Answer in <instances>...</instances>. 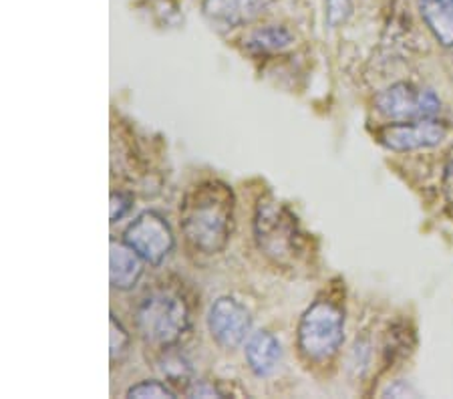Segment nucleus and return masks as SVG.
<instances>
[{
    "label": "nucleus",
    "mask_w": 453,
    "mask_h": 399,
    "mask_svg": "<svg viewBox=\"0 0 453 399\" xmlns=\"http://www.w3.org/2000/svg\"><path fill=\"white\" fill-rule=\"evenodd\" d=\"M186 241L203 254L226 249L232 234L234 194L222 181H202L186 194L180 208Z\"/></svg>",
    "instance_id": "f257e3e1"
},
{
    "label": "nucleus",
    "mask_w": 453,
    "mask_h": 399,
    "mask_svg": "<svg viewBox=\"0 0 453 399\" xmlns=\"http://www.w3.org/2000/svg\"><path fill=\"white\" fill-rule=\"evenodd\" d=\"M135 325L145 343L167 349L189 329V309L180 295L157 288L142 299L135 311Z\"/></svg>",
    "instance_id": "f03ea898"
},
{
    "label": "nucleus",
    "mask_w": 453,
    "mask_h": 399,
    "mask_svg": "<svg viewBox=\"0 0 453 399\" xmlns=\"http://www.w3.org/2000/svg\"><path fill=\"white\" fill-rule=\"evenodd\" d=\"M254 234L258 249L276 265H290L303 252V232L296 216L273 198H262L256 206Z\"/></svg>",
    "instance_id": "7ed1b4c3"
},
{
    "label": "nucleus",
    "mask_w": 453,
    "mask_h": 399,
    "mask_svg": "<svg viewBox=\"0 0 453 399\" xmlns=\"http://www.w3.org/2000/svg\"><path fill=\"white\" fill-rule=\"evenodd\" d=\"M345 339V313L337 303L314 301L298 325V347L306 359L325 361L339 351Z\"/></svg>",
    "instance_id": "20e7f679"
},
{
    "label": "nucleus",
    "mask_w": 453,
    "mask_h": 399,
    "mask_svg": "<svg viewBox=\"0 0 453 399\" xmlns=\"http://www.w3.org/2000/svg\"><path fill=\"white\" fill-rule=\"evenodd\" d=\"M379 113L393 121L431 119L440 113L441 101L431 89L413 83H395L387 87L375 99Z\"/></svg>",
    "instance_id": "39448f33"
},
{
    "label": "nucleus",
    "mask_w": 453,
    "mask_h": 399,
    "mask_svg": "<svg viewBox=\"0 0 453 399\" xmlns=\"http://www.w3.org/2000/svg\"><path fill=\"white\" fill-rule=\"evenodd\" d=\"M123 242L129 244L145 263L159 266L173 250V232L162 214L148 210L129 224Z\"/></svg>",
    "instance_id": "423d86ee"
},
{
    "label": "nucleus",
    "mask_w": 453,
    "mask_h": 399,
    "mask_svg": "<svg viewBox=\"0 0 453 399\" xmlns=\"http://www.w3.org/2000/svg\"><path fill=\"white\" fill-rule=\"evenodd\" d=\"M252 326V317L242 303L232 296H222L210 307L208 329L211 339L224 349H236L242 345Z\"/></svg>",
    "instance_id": "0eeeda50"
},
{
    "label": "nucleus",
    "mask_w": 453,
    "mask_h": 399,
    "mask_svg": "<svg viewBox=\"0 0 453 399\" xmlns=\"http://www.w3.org/2000/svg\"><path fill=\"white\" fill-rule=\"evenodd\" d=\"M448 127L443 123L431 119H415V121H395L385 126L379 132V140L393 151H413L423 148H435L440 145Z\"/></svg>",
    "instance_id": "6e6552de"
},
{
    "label": "nucleus",
    "mask_w": 453,
    "mask_h": 399,
    "mask_svg": "<svg viewBox=\"0 0 453 399\" xmlns=\"http://www.w3.org/2000/svg\"><path fill=\"white\" fill-rule=\"evenodd\" d=\"M273 0H203V14L210 23L236 28L252 23Z\"/></svg>",
    "instance_id": "1a4fd4ad"
},
{
    "label": "nucleus",
    "mask_w": 453,
    "mask_h": 399,
    "mask_svg": "<svg viewBox=\"0 0 453 399\" xmlns=\"http://www.w3.org/2000/svg\"><path fill=\"white\" fill-rule=\"evenodd\" d=\"M145 260L129 244L111 241L109 252V279L117 290H129L137 285L143 274Z\"/></svg>",
    "instance_id": "9d476101"
},
{
    "label": "nucleus",
    "mask_w": 453,
    "mask_h": 399,
    "mask_svg": "<svg viewBox=\"0 0 453 399\" xmlns=\"http://www.w3.org/2000/svg\"><path fill=\"white\" fill-rule=\"evenodd\" d=\"M246 361L254 375L258 377H268L273 375L276 369H279L282 361V347L280 341L276 339L273 333L268 331H258L248 339L246 343Z\"/></svg>",
    "instance_id": "9b49d317"
},
{
    "label": "nucleus",
    "mask_w": 453,
    "mask_h": 399,
    "mask_svg": "<svg viewBox=\"0 0 453 399\" xmlns=\"http://www.w3.org/2000/svg\"><path fill=\"white\" fill-rule=\"evenodd\" d=\"M421 17L443 47H453V9L441 0H419Z\"/></svg>",
    "instance_id": "f8f14e48"
},
{
    "label": "nucleus",
    "mask_w": 453,
    "mask_h": 399,
    "mask_svg": "<svg viewBox=\"0 0 453 399\" xmlns=\"http://www.w3.org/2000/svg\"><path fill=\"white\" fill-rule=\"evenodd\" d=\"M295 42V36L284 27H266L254 31L248 36L246 47L254 50V53H274V50H282Z\"/></svg>",
    "instance_id": "ddd939ff"
},
{
    "label": "nucleus",
    "mask_w": 453,
    "mask_h": 399,
    "mask_svg": "<svg viewBox=\"0 0 453 399\" xmlns=\"http://www.w3.org/2000/svg\"><path fill=\"white\" fill-rule=\"evenodd\" d=\"M162 373L165 375V380L173 383V386H181V389H188L194 383V372L189 361L180 353H170L165 355V359L162 361Z\"/></svg>",
    "instance_id": "4468645a"
},
{
    "label": "nucleus",
    "mask_w": 453,
    "mask_h": 399,
    "mask_svg": "<svg viewBox=\"0 0 453 399\" xmlns=\"http://www.w3.org/2000/svg\"><path fill=\"white\" fill-rule=\"evenodd\" d=\"M127 397H137V399H173L175 391L167 387L165 383L159 381H142L137 386L129 387Z\"/></svg>",
    "instance_id": "2eb2a0df"
},
{
    "label": "nucleus",
    "mask_w": 453,
    "mask_h": 399,
    "mask_svg": "<svg viewBox=\"0 0 453 399\" xmlns=\"http://www.w3.org/2000/svg\"><path fill=\"white\" fill-rule=\"evenodd\" d=\"M109 326H111V361H119L129 347V333L123 329V325L117 321L113 313L109 318Z\"/></svg>",
    "instance_id": "dca6fc26"
},
{
    "label": "nucleus",
    "mask_w": 453,
    "mask_h": 399,
    "mask_svg": "<svg viewBox=\"0 0 453 399\" xmlns=\"http://www.w3.org/2000/svg\"><path fill=\"white\" fill-rule=\"evenodd\" d=\"M353 12L350 0H326V25L328 28H337L345 23Z\"/></svg>",
    "instance_id": "f3484780"
},
{
    "label": "nucleus",
    "mask_w": 453,
    "mask_h": 399,
    "mask_svg": "<svg viewBox=\"0 0 453 399\" xmlns=\"http://www.w3.org/2000/svg\"><path fill=\"white\" fill-rule=\"evenodd\" d=\"M131 204H134L131 196L123 192H113L111 194V222H119L121 218L131 210Z\"/></svg>",
    "instance_id": "a211bd4d"
},
{
    "label": "nucleus",
    "mask_w": 453,
    "mask_h": 399,
    "mask_svg": "<svg viewBox=\"0 0 453 399\" xmlns=\"http://www.w3.org/2000/svg\"><path fill=\"white\" fill-rule=\"evenodd\" d=\"M186 395L189 397H224V394L216 386L208 381H194L192 386L186 389Z\"/></svg>",
    "instance_id": "6ab92c4d"
},
{
    "label": "nucleus",
    "mask_w": 453,
    "mask_h": 399,
    "mask_svg": "<svg viewBox=\"0 0 453 399\" xmlns=\"http://www.w3.org/2000/svg\"><path fill=\"white\" fill-rule=\"evenodd\" d=\"M383 395H391V397H405V395H418V391L413 387H409L407 383L397 381L395 386H391L389 389H385Z\"/></svg>",
    "instance_id": "aec40b11"
},
{
    "label": "nucleus",
    "mask_w": 453,
    "mask_h": 399,
    "mask_svg": "<svg viewBox=\"0 0 453 399\" xmlns=\"http://www.w3.org/2000/svg\"><path fill=\"white\" fill-rule=\"evenodd\" d=\"M441 3H445V4H449L451 9H453V0H441Z\"/></svg>",
    "instance_id": "412c9836"
}]
</instances>
